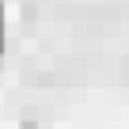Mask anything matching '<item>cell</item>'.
I'll list each match as a JSON object with an SVG mask.
<instances>
[{
    "label": "cell",
    "instance_id": "obj_1",
    "mask_svg": "<svg viewBox=\"0 0 129 129\" xmlns=\"http://www.w3.org/2000/svg\"><path fill=\"white\" fill-rule=\"evenodd\" d=\"M23 129H38V125H34V121H23Z\"/></svg>",
    "mask_w": 129,
    "mask_h": 129
}]
</instances>
